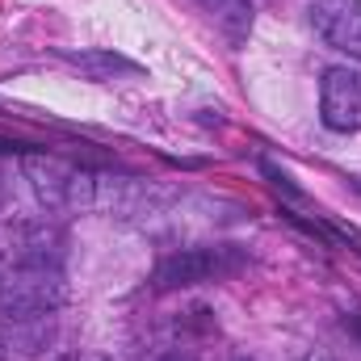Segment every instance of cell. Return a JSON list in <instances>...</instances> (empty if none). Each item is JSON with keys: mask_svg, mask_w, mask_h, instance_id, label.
Segmentation results:
<instances>
[{"mask_svg": "<svg viewBox=\"0 0 361 361\" xmlns=\"http://www.w3.org/2000/svg\"><path fill=\"white\" fill-rule=\"evenodd\" d=\"M240 361H248V357H240Z\"/></svg>", "mask_w": 361, "mask_h": 361, "instance_id": "cell-15", "label": "cell"}, {"mask_svg": "<svg viewBox=\"0 0 361 361\" xmlns=\"http://www.w3.org/2000/svg\"><path fill=\"white\" fill-rule=\"evenodd\" d=\"M349 328H353V336L361 341V311H357V315H349Z\"/></svg>", "mask_w": 361, "mask_h": 361, "instance_id": "cell-10", "label": "cell"}, {"mask_svg": "<svg viewBox=\"0 0 361 361\" xmlns=\"http://www.w3.org/2000/svg\"><path fill=\"white\" fill-rule=\"evenodd\" d=\"M307 361H328V357H307Z\"/></svg>", "mask_w": 361, "mask_h": 361, "instance_id": "cell-12", "label": "cell"}, {"mask_svg": "<svg viewBox=\"0 0 361 361\" xmlns=\"http://www.w3.org/2000/svg\"><path fill=\"white\" fill-rule=\"evenodd\" d=\"M63 63H72V68H80L89 80H118V76H143V68L139 63H130L126 55H114V51H63L59 55Z\"/></svg>", "mask_w": 361, "mask_h": 361, "instance_id": "cell-8", "label": "cell"}, {"mask_svg": "<svg viewBox=\"0 0 361 361\" xmlns=\"http://www.w3.org/2000/svg\"><path fill=\"white\" fill-rule=\"evenodd\" d=\"M164 361H185V357H164Z\"/></svg>", "mask_w": 361, "mask_h": 361, "instance_id": "cell-13", "label": "cell"}, {"mask_svg": "<svg viewBox=\"0 0 361 361\" xmlns=\"http://www.w3.org/2000/svg\"><path fill=\"white\" fill-rule=\"evenodd\" d=\"M55 315H34V319H13V315H4V324H0V349H4V361L8 357H38L47 345H51V336H55V324H51Z\"/></svg>", "mask_w": 361, "mask_h": 361, "instance_id": "cell-6", "label": "cell"}, {"mask_svg": "<svg viewBox=\"0 0 361 361\" xmlns=\"http://www.w3.org/2000/svg\"><path fill=\"white\" fill-rule=\"evenodd\" d=\"M17 257L21 261H55L63 257V231L47 227V223H30L17 231Z\"/></svg>", "mask_w": 361, "mask_h": 361, "instance_id": "cell-9", "label": "cell"}, {"mask_svg": "<svg viewBox=\"0 0 361 361\" xmlns=\"http://www.w3.org/2000/svg\"><path fill=\"white\" fill-rule=\"evenodd\" d=\"M319 122L336 135L361 130V72L328 68L319 80Z\"/></svg>", "mask_w": 361, "mask_h": 361, "instance_id": "cell-4", "label": "cell"}, {"mask_svg": "<svg viewBox=\"0 0 361 361\" xmlns=\"http://www.w3.org/2000/svg\"><path fill=\"white\" fill-rule=\"evenodd\" d=\"M0 361H4V349H0Z\"/></svg>", "mask_w": 361, "mask_h": 361, "instance_id": "cell-14", "label": "cell"}, {"mask_svg": "<svg viewBox=\"0 0 361 361\" xmlns=\"http://www.w3.org/2000/svg\"><path fill=\"white\" fill-rule=\"evenodd\" d=\"M307 21L324 47L361 59V0H307Z\"/></svg>", "mask_w": 361, "mask_h": 361, "instance_id": "cell-5", "label": "cell"}, {"mask_svg": "<svg viewBox=\"0 0 361 361\" xmlns=\"http://www.w3.org/2000/svg\"><path fill=\"white\" fill-rule=\"evenodd\" d=\"M21 173H25L38 206L47 214L105 210V206H114V193H118L114 177L80 169V164H72L63 156H51V152H21Z\"/></svg>", "mask_w": 361, "mask_h": 361, "instance_id": "cell-1", "label": "cell"}, {"mask_svg": "<svg viewBox=\"0 0 361 361\" xmlns=\"http://www.w3.org/2000/svg\"><path fill=\"white\" fill-rule=\"evenodd\" d=\"M244 265V252L231 244H214V248H180L173 257H164L152 273V290H185L197 281H219Z\"/></svg>", "mask_w": 361, "mask_h": 361, "instance_id": "cell-3", "label": "cell"}, {"mask_svg": "<svg viewBox=\"0 0 361 361\" xmlns=\"http://www.w3.org/2000/svg\"><path fill=\"white\" fill-rule=\"evenodd\" d=\"M197 8L214 21V30L231 47L248 42V34H252V0H197Z\"/></svg>", "mask_w": 361, "mask_h": 361, "instance_id": "cell-7", "label": "cell"}, {"mask_svg": "<svg viewBox=\"0 0 361 361\" xmlns=\"http://www.w3.org/2000/svg\"><path fill=\"white\" fill-rule=\"evenodd\" d=\"M55 361H92V357H80V353H63V357H55Z\"/></svg>", "mask_w": 361, "mask_h": 361, "instance_id": "cell-11", "label": "cell"}, {"mask_svg": "<svg viewBox=\"0 0 361 361\" xmlns=\"http://www.w3.org/2000/svg\"><path fill=\"white\" fill-rule=\"evenodd\" d=\"M68 302V273L55 261H13L0 269V311L13 319L55 315Z\"/></svg>", "mask_w": 361, "mask_h": 361, "instance_id": "cell-2", "label": "cell"}]
</instances>
